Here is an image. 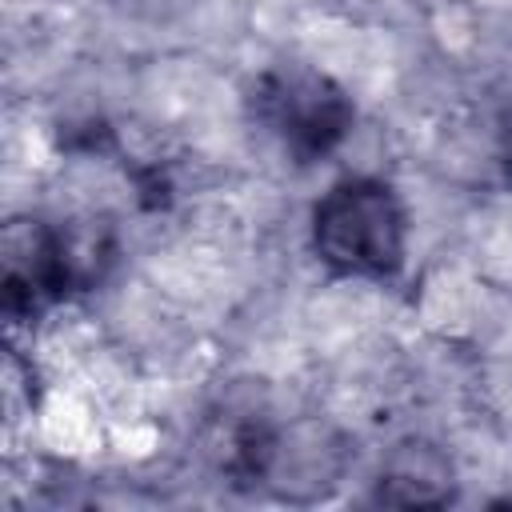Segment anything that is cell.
Segmentation results:
<instances>
[{
    "instance_id": "obj_1",
    "label": "cell",
    "mask_w": 512,
    "mask_h": 512,
    "mask_svg": "<svg viewBox=\"0 0 512 512\" xmlns=\"http://www.w3.org/2000/svg\"><path fill=\"white\" fill-rule=\"evenodd\" d=\"M408 216L384 180L352 176L328 188L312 212V248L340 276L384 280L400 272Z\"/></svg>"
},
{
    "instance_id": "obj_2",
    "label": "cell",
    "mask_w": 512,
    "mask_h": 512,
    "mask_svg": "<svg viewBox=\"0 0 512 512\" xmlns=\"http://www.w3.org/2000/svg\"><path fill=\"white\" fill-rule=\"evenodd\" d=\"M112 256L100 232L52 228L44 220H12L0 240V296L8 320H28L52 300L92 288Z\"/></svg>"
},
{
    "instance_id": "obj_3",
    "label": "cell",
    "mask_w": 512,
    "mask_h": 512,
    "mask_svg": "<svg viewBox=\"0 0 512 512\" xmlns=\"http://www.w3.org/2000/svg\"><path fill=\"white\" fill-rule=\"evenodd\" d=\"M252 112L296 164L328 156L352 132L356 116L348 92L316 68L264 72L252 88Z\"/></svg>"
},
{
    "instance_id": "obj_4",
    "label": "cell",
    "mask_w": 512,
    "mask_h": 512,
    "mask_svg": "<svg viewBox=\"0 0 512 512\" xmlns=\"http://www.w3.org/2000/svg\"><path fill=\"white\" fill-rule=\"evenodd\" d=\"M376 500L392 508H428V504H448L452 500V464L444 460L440 448L424 440H404L388 452L380 480H376Z\"/></svg>"
},
{
    "instance_id": "obj_5",
    "label": "cell",
    "mask_w": 512,
    "mask_h": 512,
    "mask_svg": "<svg viewBox=\"0 0 512 512\" xmlns=\"http://www.w3.org/2000/svg\"><path fill=\"white\" fill-rule=\"evenodd\" d=\"M496 140H500V164L504 172L512 176V108L500 116V128H496Z\"/></svg>"
}]
</instances>
